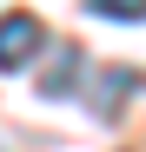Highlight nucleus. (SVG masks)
Instances as JSON below:
<instances>
[{
  "mask_svg": "<svg viewBox=\"0 0 146 152\" xmlns=\"http://www.w3.org/2000/svg\"><path fill=\"white\" fill-rule=\"evenodd\" d=\"M80 66H86V60H80V46H60V60L46 66L40 93H46V99H66V93H80Z\"/></svg>",
  "mask_w": 146,
  "mask_h": 152,
  "instance_id": "obj_3",
  "label": "nucleus"
},
{
  "mask_svg": "<svg viewBox=\"0 0 146 152\" xmlns=\"http://www.w3.org/2000/svg\"><path fill=\"white\" fill-rule=\"evenodd\" d=\"M0 152H7V145H0Z\"/></svg>",
  "mask_w": 146,
  "mask_h": 152,
  "instance_id": "obj_5",
  "label": "nucleus"
},
{
  "mask_svg": "<svg viewBox=\"0 0 146 152\" xmlns=\"http://www.w3.org/2000/svg\"><path fill=\"white\" fill-rule=\"evenodd\" d=\"M46 53V27L33 13H0V73H27Z\"/></svg>",
  "mask_w": 146,
  "mask_h": 152,
  "instance_id": "obj_1",
  "label": "nucleus"
},
{
  "mask_svg": "<svg viewBox=\"0 0 146 152\" xmlns=\"http://www.w3.org/2000/svg\"><path fill=\"white\" fill-rule=\"evenodd\" d=\"M133 86H139V73H133V66H106V73H100V99H93V113L113 119V113L133 99Z\"/></svg>",
  "mask_w": 146,
  "mask_h": 152,
  "instance_id": "obj_2",
  "label": "nucleus"
},
{
  "mask_svg": "<svg viewBox=\"0 0 146 152\" xmlns=\"http://www.w3.org/2000/svg\"><path fill=\"white\" fill-rule=\"evenodd\" d=\"M100 20H126V27H139V13H146V0H86Z\"/></svg>",
  "mask_w": 146,
  "mask_h": 152,
  "instance_id": "obj_4",
  "label": "nucleus"
}]
</instances>
